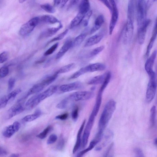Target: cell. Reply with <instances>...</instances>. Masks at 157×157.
I'll return each instance as SVG.
<instances>
[{"instance_id": "cell-1", "label": "cell", "mask_w": 157, "mask_h": 157, "mask_svg": "<svg viewBox=\"0 0 157 157\" xmlns=\"http://www.w3.org/2000/svg\"><path fill=\"white\" fill-rule=\"evenodd\" d=\"M116 102L111 100L107 103L103 110L99 123L98 132L104 133L116 109Z\"/></svg>"}, {"instance_id": "cell-2", "label": "cell", "mask_w": 157, "mask_h": 157, "mask_svg": "<svg viewBox=\"0 0 157 157\" xmlns=\"http://www.w3.org/2000/svg\"><path fill=\"white\" fill-rule=\"evenodd\" d=\"M148 8L146 1L140 0L137 4V20L138 27L141 26L146 20Z\"/></svg>"}, {"instance_id": "cell-3", "label": "cell", "mask_w": 157, "mask_h": 157, "mask_svg": "<svg viewBox=\"0 0 157 157\" xmlns=\"http://www.w3.org/2000/svg\"><path fill=\"white\" fill-rule=\"evenodd\" d=\"M24 100L22 98L18 100L16 104L13 105L7 111L5 115L6 120L10 119L24 111L25 107L24 106L22 103Z\"/></svg>"}, {"instance_id": "cell-4", "label": "cell", "mask_w": 157, "mask_h": 157, "mask_svg": "<svg viewBox=\"0 0 157 157\" xmlns=\"http://www.w3.org/2000/svg\"><path fill=\"white\" fill-rule=\"evenodd\" d=\"M39 22V17L33 18L21 26L19 31L20 34L22 36L29 34L32 32Z\"/></svg>"}, {"instance_id": "cell-5", "label": "cell", "mask_w": 157, "mask_h": 157, "mask_svg": "<svg viewBox=\"0 0 157 157\" xmlns=\"http://www.w3.org/2000/svg\"><path fill=\"white\" fill-rule=\"evenodd\" d=\"M150 77L146 92V100L148 102H151L154 99L156 88V75L150 76Z\"/></svg>"}, {"instance_id": "cell-6", "label": "cell", "mask_w": 157, "mask_h": 157, "mask_svg": "<svg viewBox=\"0 0 157 157\" xmlns=\"http://www.w3.org/2000/svg\"><path fill=\"white\" fill-rule=\"evenodd\" d=\"M134 18L127 17L123 37V42L125 44L129 43L132 38L134 31Z\"/></svg>"}, {"instance_id": "cell-7", "label": "cell", "mask_w": 157, "mask_h": 157, "mask_svg": "<svg viewBox=\"0 0 157 157\" xmlns=\"http://www.w3.org/2000/svg\"><path fill=\"white\" fill-rule=\"evenodd\" d=\"M112 7V16L110 22L109 33L113 34L115 26L117 23L119 16V11L116 2L114 1H109Z\"/></svg>"}, {"instance_id": "cell-8", "label": "cell", "mask_w": 157, "mask_h": 157, "mask_svg": "<svg viewBox=\"0 0 157 157\" xmlns=\"http://www.w3.org/2000/svg\"><path fill=\"white\" fill-rule=\"evenodd\" d=\"M95 117L96 116L92 113L90 116L88 121L85 128L82 137V143L83 148L86 147L87 144Z\"/></svg>"}, {"instance_id": "cell-9", "label": "cell", "mask_w": 157, "mask_h": 157, "mask_svg": "<svg viewBox=\"0 0 157 157\" xmlns=\"http://www.w3.org/2000/svg\"><path fill=\"white\" fill-rule=\"evenodd\" d=\"M94 94L89 91H80L72 93L69 96V100L75 101L89 100L93 97Z\"/></svg>"}, {"instance_id": "cell-10", "label": "cell", "mask_w": 157, "mask_h": 157, "mask_svg": "<svg viewBox=\"0 0 157 157\" xmlns=\"http://www.w3.org/2000/svg\"><path fill=\"white\" fill-rule=\"evenodd\" d=\"M150 19H146L142 25L138 27L137 32L138 41L139 44H142L145 40L147 29L151 23Z\"/></svg>"}, {"instance_id": "cell-11", "label": "cell", "mask_w": 157, "mask_h": 157, "mask_svg": "<svg viewBox=\"0 0 157 157\" xmlns=\"http://www.w3.org/2000/svg\"><path fill=\"white\" fill-rule=\"evenodd\" d=\"M21 92V89H16L9 93L8 95L2 97L0 99V109L5 107L8 102L12 99H14Z\"/></svg>"}, {"instance_id": "cell-12", "label": "cell", "mask_w": 157, "mask_h": 157, "mask_svg": "<svg viewBox=\"0 0 157 157\" xmlns=\"http://www.w3.org/2000/svg\"><path fill=\"white\" fill-rule=\"evenodd\" d=\"M20 127V123L18 122H15L5 128L3 132V135L6 137L10 138L19 131Z\"/></svg>"}, {"instance_id": "cell-13", "label": "cell", "mask_w": 157, "mask_h": 157, "mask_svg": "<svg viewBox=\"0 0 157 157\" xmlns=\"http://www.w3.org/2000/svg\"><path fill=\"white\" fill-rule=\"evenodd\" d=\"M82 84L80 82H76L62 85L59 88L60 90L63 92H68L81 88Z\"/></svg>"}, {"instance_id": "cell-14", "label": "cell", "mask_w": 157, "mask_h": 157, "mask_svg": "<svg viewBox=\"0 0 157 157\" xmlns=\"http://www.w3.org/2000/svg\"><path fill=\"white\" fill-rule=\"evenodd\" d=\"M57 86H53L49 88L43 92L37 94L38 99L40 102L50 97L55 93L57 90Z\"/></svg>"}, {"instance_id": "cell-15", "label": "cell", "mask_w": 157, "mask_h": 157, "mask_svg": "<svg viewBox=\"0 0 157 157\" xmlns=\"http://www.w3.org/2000/svg\"><path fill=\"white\" fill-rule=\"evenodd\" d=\"M156 54L157 52L155 50L152 53L146 63L145 69L149 75L154 72L153 70V67L156 57Z\"/></svg>"}, {"instance_id": "cell-16", "label": "cell", "mask_w": 157, "mask_h": 157, "mask_svg": "<svg viewBox=\"0 0 157 157\" xmlns=\"http://www.w3.org/2000/svg\"><path fill=\"white\" fill-rule=\"evenodd\" d=\"M104 37V34H98L89 38L85 44V47H88L94 45L100 42Z\"/></svg>"}, {"instance_id": "cell-17", "label": "cell", "mask_w": 157, "mask_h": 157, "mask_svg": "<svg viewBox=\"0 0 157 157\" xmlns=\"http://www.w3.org/2000/svg\"><path fill=\"white\" fill-rule=\"evenodd\" d=\"M86 72H93L96 71H102L106 68V66L104 64L96 63L89 65L85 67Z\"/></svg>"}, {"instance_id": "cell-18", "label": "cell", "mask_w": 157, "mask_h": 157, "mask_svg": "<svg viewBox=\"0 0 157 157\" xmlns=\"http://www.w3.org/2000/svg\"><path fill=\"white\" fill-rule=\"evenodd\" d=\"M73 46V42L69 40L65 42L61 47L56 56L57 59H59L65 54L69 49Z\"/></svg>"}, {"instance_id": "cell-19", "label": "cell", "mask_w": 157, "mask_h": 157, "mask_svg": "<svg viewBox=\"0 0 157 157\" xmlns=\"http://www.w3.org/2000/svg\"><path fill=\"white\" fill-rule=\"evenodd\" d=\"M105 22V18L102 15L98 16L95 20V24L93 28L91 30L90 34H92L99 30Z\"/></svg>"}, {"instance_id": "cell-20", "label": "cell", "mask_w": 157, "mask_h": 157, "mask_svg": "<svg viewBox=\"0 0 157 157\" xmlns=\"http://www.w3.org/2000/svg\"><path fill=\"white\" fill-rule=\"evenodd\" d=\"M86 123V120H85L83 122L80 128L77 136V141L74 147L73 150V153L74 154L80 148L81 144V136L83 130L84 129L85 123Z\"/></svg>"}, {"instance_id": "cell-21", "label": "cell", "mask_w": 157, "mask_h": 157, "mask_svg": "<svg viewBox=\"0 0 157 157\" xmlns=\"http://www.w3.org/2000/svg\"><path fill=\"white\" fill-rule=\"evenodd\" d=\"M156 21L153 30V34L150 39V42L147 47V50L145 55V57H147L149 55L150 53L151 49L153 47L155 41L157 36V26Z\"/></svg>"}, {"instance_id": "cell-22", "label": "cell", "mask_w": 157, "mask_h": 157, "mask_svg": "<svg viewBox=\"0 0 157 157\" xmlns=\"http://www.w3.org/2000/svg\"><path fill=\"white\" fill-rule=\"evenodd\" d=\"M40 21H41L44 23L46 24H54L59 23L60 22L57 18L54 16L50 15H45L39 18Z\"/></svg>"}, {"instance_id": "cell-23", "label": "cell", "mask_w": 157, "mask_h": 157, "mask_svg": "<svg viewBox=\"0 0 157 157\" xmlns=\"http://www.w3.org/2000/svg\"><path fill=\"white\" fill-rule=\"evenodd\" d=\"M40 102L38 99L37 95H36L31 97L26 102L25 107L28 109H32L38 105Z\"/></svg>"}, {"instance_id": "cell-24", "label": "cell", "mask_w": 157, "mask_h": 157, "mask_svg": "<svg viewBox=\"0 0 157 157\" xmlns=\"http://www.w3.org/2000/svg\"><path fill=\"white\" fill-rule=\"evenodd\" d=\"M103 92L100 90L98 91L96 104L92 112V113L96 116L98 113L101 105Z\"/></svg>"}, {"instance_id": "cell-25", "label": "cell", "mask_w": 157, "mask_h": 157, "mask_svg": "<svg viewBox=\"0 0 157 157\" xmlns=\"http://www.w3.org/2000/svg\"><path fill=\"white\" fill-rule=\"evenodd\" d=\"M90 3L88 1L83 0L80 2L79 7V13L86 15L89 11Z\"/></svg>"}, {"instance_id": "cell-26", "label": "cell", "mask_w": 157, "mask_h": 157, "mask_svg": "<svg viewBox=\"0 0 157 157\" xmlns=\"http://www.w3.org/2000/svg\"><path fill=\"white\" fill-rule=\"evenodd\" d=\"M106 73L99 75L96 76L90 80L88 82L89 85H97L102 84L105 79Z\"/></svg>"}, {"instance_id": "cell-27", "label": "cell", "mask_w": 157, "mask_h": 157, "mask_svg": "<svg viewBox=\"0 0 157 157\" xmlns=\"http://www.w3.org/2000/svg\"><path fill=\"white\" fill-rule=\"evenodd\" d=\"M85 15L79 12L77 15L71 21L69 26L70 28H73L79 25L82 22Z\"/></svg>"}, {"instance_id": "cell-28", "label": "cell", "mask_w": 157, "mask_h": 157, "mask_svg": "<svg viewBox=\"0 0 157 157\" xmlns=\"http://www.w3.org/2000/svg\"><path fill=\"white\" fill-rule=\"evenodd\" d=\"M63 28L62 24L60 25L57 28H53L48 29L43 33V35L46 37H50L56 34L59 30Z\"/></svg>"}, {"instance_id": "cell-29", "label": "cell", "mask_w": 157, "mask_h": 157, "mask_svg": "<svg viewBox=\"0 0 157 157\" xmlns=\"http://www.w3.org/2000/svg\"><path fill=\"white\" fill-rule=\"evenodd\" d=\"M41 112L39 110L36 111L34 114L26 115L24 118L22 120L26 122H30L38 118L41 115Z\"/></svg>"}, {"instance_id": "cell-30", "label": "cell", "mask_w": 157, "mask_h": 157, "mask_svg": "<svg viewBox=\"0 0 157 157\" xmlns=\"http://www.w3.org/2000/svg\"><path fill=\"white\" fill-rule=\"evenodd\" d=\"M75 67L74 63H71L62 67L56 73L57 74L68 73L73 69Z\"/></svg>"}, {"instance_id": "cell-31", "label": "cell", "mask_w": 157, "mask_h": 157, "mask_svg": "<svg viewBox=\"0 0 157 157\" xmlns=\"http://www.w3.org/2000/svg\"><path fill=\"white\" fill-rule=\"evenodd\" d=\"M98 143L96 141L93 140L92 141L89 146L86 149L80 152L78 154L77 157H82L87 152L92 150Z\"/></svg>"}, {"instance_id": "cell-32", "label": "cell", "mask_w": 157, "mask_h": 157, "mask_svg": "<svg viewBox=\"0 0 157 157\" xmlns=\"http://www.w3.org/2000/svg\"><path fill=\"white\" fill-rule=\"evenodd\" d=\"M87 34L85 33H82L76 37L73 42V46H78L84 41L86 38Z\"/></svg>"}, {"instance_id": "cell-33", "label": "cell", "mask_w": 157, "mask_h": 157, "mask_svg": "<svg viewBox=\"0 0 157 157\" xmlns=\"http://www.w3.org/2000/svg\"><path fill=\"white\" fill-rule=\"evenodd\" d=\"M156 115V108L155 106H152L150 110V122L151 126L153 127L155 124Z\"/></svg>"}, {"instance_id": "cell-34", "label": "cell", "mask_w": 157, "mask_h": 157, "mask_svg": "<svg viewBox=\"0 0 157 157\" xmlns=\"http://www.w3.org/2000/svg\"><path fill=\"white\" fill-rule=\"evenodd\" d=\"M111 76V75L110 72L108 71L106 73L105 79L104 82L102 84V86L100 89V90L102 92L104 91L110 82Z\"/></svg>"}, {"instance_id": "cell-35", "label": "cell", "mask_w": 157, "mask_h": 157, "mask_svg": "<svg viewBox=\"0 0 157 157\" xmlns=\"http://www.w3.org/2000/svg\"><path fill=\"white\" fill-rule=\"evenodd\" d=\"M41 8L44 11L50 13H54L55 11V10L51 4L49 3H45L41 6Z\"/></svg>"}, {"instance_id": "cell-36", "label": "cell", "mask_w": 157, "mask_h": 157, "mask_svg": "<svg viewBox=\"0 0 157 157\" xmlns=\"http://www.w3.org/2000/svg\"><path fill=\"white\" fill-rule=\"evenodd\" d=\"M114 144L112 143L108 148L103 157H114Z\"/></svg>"}, {"instance_id": "cell-37", "label": "cell", "mask_w": 157, "mask_h": 157, "mask_svg": "<svg viewBox=\"0 0 157 157\" xmlns=\"http://www.w3.org/2000/svg\"><path fill=\"white\" fill-rule=\"evenodd\" d=\"M51 129V126L48 127L42 132L38 134L37 137L41 139H43L47 137V134L50 132Z\"/></svg>"}, {"instance_id": "cell-38", "label": "cell", "mask_w": 157, "mask_h": 157, "mask_svg": "<svg viewBox=\"0 0 157 157\" xmlns=\"http://www.w3.org/2000/svg\"><path fill=\"white\" fill-rule=\"evenodd\" d=\"M86 71L85 67L81 69L78 71L75 72L71 76L70 79H75L79 77L80 76L86 73Z\"/></svg>"}, {"instance_id": "cell-39", "label": "cell", "mask_w": 157, "mask_h": 157, "mask_svg": "<svg viewBox=\"0 0 157 157\" xmlns=\"http://www.w3.org/2000/svg\"><path fill=\"white\" fill-rule=\"evenodd\" d=\"M105 48L104 46H102L93 49L89 54V57H92L95 56L104 50Z\"/></svg>"}, {"instance_id": "cell-40", "label": "cell", "mask_w": 157, "mask_h": 157, "mask_svg": "<svg viewBox=\"0 0 157 157\" xmlns=\"http://www.w3.org/2000/svg\"><path fill=\"white\" fill-rule=\"evenodd\" d=\"M68 30L66 29L63 32L60 34L57 35L55 38L52 39L51 41L48 43L47 44L54 42L59 41V40H61L63 39L67 33H68Z\"/></svg>"}, {"instance_id": "cell-41", "label": "cell", "mask_w": 157, "mask_h": 157, "mask_svg": "<svg viewBox=\"0 0 157 157\" xmlns=\"http://www.w3.org/2000/svg\"><path fill=\"white\" fill-rule=\"evenodd\" d=\"M9 73V69L8 66H4L0 69V78H3L6 77Z\"/></svg>"}, {"instance_id": "cell-42", "label": "cell", "mask_w": 157, "mask_h": 157, "mask_svg": "<svg viewBox=\"0 0 157 157\" xmlns=\"http://www.w3.org/2000/svg\"><path fill=\"white\" fill-rule=\"evenodd\" d=\"M59 45V43H57L53 44L51 47L48 49V50L44 53V55L47 56L52 54L54 52Z\"/></svg>"}, {"instance_id": "cell-43", "label": "cell", "mask_w": 157, "mask_h": 157, "mask_svg": "<svg viewBox=\"0 0 157 157\" xmlns=\"http://www.w3.org/2000/svg\"><path fill=\"white\" fill-rule=\"evenodd\" d=\"M69 98H65L61 101L56 106L57 108L63 109L65 108L68 104Z\"/></svg>"}, {"instance_id": "cell-44", "label": "cell", "mask_w": 157, "mask_h": 157, "mask_svg": "<svg viewBox=\"0 0 157 157\" xmlns=\"http://www.w3.org/2000/svg\"><path fill=\"white\" fill-rule=\"evenodd\" d=\"M92 14V11H89L87 14L85 15L84 18L82 22L84 26H87L88 24L89 21L90 19L91 16Z\"/></svg>"}, {"instance_id": "cell-45", "label": "cell", "mask_w": 157, "mask_h": 157, "mask_svg": "<svg viewBox=\"0 0 157 157\" xmlns=\"http://www.w3.org/2000/svg\"><path fill=\"white\" fill-rule=\"evenodd\" d=\"M9 53L7 51H4L0 54V64H2L8 60Z\"/></svg>"}, {"instance_id": "cell-46", "label": "cell", "mask_w": 157, "mask_h": 157, "mask_svg": "<svg viewBox=\"0 0 157 157\" xmlns=\"http://www.w3.org/2000/svg\"><path fill=\"white\" fill-rule=\"evenodd\" d=\"M15 82V79L14 78H11L8 81V92H11L14 88Z\"/></svg>"}, {"instance_id": "cell-47", "label": "cell", "mask_w": 157, "mask_h": 157, "mask_svg": "<svg viewBox=\"0 0 157 157\" xmlns=\"http://www.w3.org/2000/svg\"><path fill=\"white\" fill-rule=\"evenodd\" d=\"M57 137L55 134H51L48 139L47 143L48 145L52 144L57 141Z\"/></svg>"}, {"instance_id": "cell-48", "label": "cell", "mask_w": 157, "mask_h": 157, "mask_svg": "<svg viewBox=\"0 0 157 157\" xmlns=\"http://www.w3.org/2000/svg\"><path fill=\"white\" fill-rule=\"evenodd\" d=\"M134 151L136 157H146L140 148H135Z\"/></svg>"}, {"instance_id": "cell-49", "label": "cell", "mask_w": 157, "mask_h": 157, "mask_svg": "<svg viewBox=\"0 0 157 157\" xmlns=\"http://www.w3.org/2000/svg\"><path fill=\"white\" fill-rule=\"evenodd\" d=\"M65 144V142L63 138L61 137L57 143V149L59 150L63 149Z\"/></svg>"}, {"instance_id": "cell-50", "label": "cell", "mask_w": 157, "mask_h": 157, "mask_svg": "<svg viewBox=\"0 0 157 157\" xmlns=\"http://www.w3.org/2000/svg\"><path fill=\"white\" fill-rule=\"evenodd\" d=\"M78 108H75L73 112L72 113V118L75 121L77 120L78 116Z\"/></svg>"}, {"instance_id": "cell-51", "label": "cell", "mask_w": 157, "mask_h": 157, "mask_svg": "<svg viewBox=\"0 0 157 157\" xmlns=\"http://www.w3.org/2000/svg\"><path fill=\"white\" fill-rule=\"evenodd\" d=\"M68 114L65 113L56 116L55 118L56 119H60L61 120H64L66 119L67 118H68Z\"/></svg>"}, {"instance_id": "cell-52", "label": "cell", "mask_w": 157, "mask_h": 157, "mask_svg": "<svg viewBox=\"0 0 157 157\" xmlns=\"http://www.w3.org/2000/svg\"><path fill=\"white\" fill-rule=\"evenodd\" d=\"M100 1L103 4H104L108 8L110 12L111 13L112 11V7L109 1H103L102 0V1Z\"/></svg>"}, {"instance_id": "cell-53", "label": "cell", "mask_w": 157, "mask_h": 157, "mask_svg": "<svg viewBox=\"0 0 157 157\" xmlns=\"http://www.w3.org/2000/svg\"><path fill=\"white\" fill-rule=\"evenodd\" d=\"M79 2V1H75V0H72L70 1V2L69 4V7H73L75 6Z\"/></svg>"}, {"instance_id": "cell-54", "label": "cell", "mask_w": 157, "mask_h": 157, "mask_svg": "<svg viewBox=\"0 0 157 157\" xmlns=\"http://www.w3.org/2000/svg\"><path fill=\"white\" fill-rule=\"evenodd\" d=\"M7 154V152L6 150L0 147V156L5 155Z\"/></svg>"}, {"instance_id": "cell-55", "label": "cell", "mask_w": 157, "mask_h": 157, "mask_svg": "<svg viewBox=\"0 0 157 157\" xmlns=\"http://www.w3.org/2000/svg\"><path fill=\"white\" fill-rule=\"evenodd\" d=\"M54 5L55 7H60L61 1H54Z\"/></svg>"}, {"instance_id": "cell-56", "label": "cell", "mask_w": 157, "mask_h": 157, "mask_svg": "<svg viewBox=\"0 0 157 157\" xmlns=\"http://www.w3.org/2000/svg\"><path fill=\"white\" fill-rule=\"evenodd\" d=\"M20 155L19 154H15L11 155L10 157H19Z\"/></svg>"}, {"instance_id": "cell-57", "label": "cell", "mask_w": 157, "mask_h": 157, "mask_svg": "<svg viewBox=\"0 0 157 157\" xmlns=\"http://www.w3.org/2000/svg\"><path fill=\"white\" fill-rule=\"evenodd\" d=\"M154 145L156 146V144H157V139L156 138L155 139L154 141Z\"/></svg>"}, {"instance_id": "cell-58", "label": "cell", "mask_w": 157, "mask_h": 157, "mask_svg": "<svg viewBox=\"0 0 157 157\" xmlns=\"http://www.w3.org/2000/svg\"><path fill=\"white\" fill-rule=\"evenodd\" d=\"M19 2L20 3H22L25 1H24V0H20L19 1Z\"/></svg>"}]
</instances>
